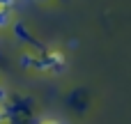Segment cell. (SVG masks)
Wrapping results in <instances>:
<instances>
[{
	"instance_id": "6da1fadb",
	"label": "cell",
	"mask_w": 131,
	"mask_h": 124,
	"mask_svg": "<svg viewBox=\"0 0 131 124\" xmlns=\"http://www.w3.org/2000/svg\"><path fill=\"white\" fill-rule=\"evenodd\" d=\"M9 21H12V12L9 9H0V28H5Z\"/></svg>"
},
{
	"instance_id": "3957f363",
	"label": "cell",
	"mask_w": 131,
	"mask_h": 124,
	"mask_svg": "<svg viewBox=\"0 0 131 124\" xmlns=\"http://www.w3.org/2000/svg\"><path fill=\"white\" fill-rule=\"evenodd\" d=\"M0 122H2V113H0Z\"/></svg>"
},
{
	"instance_id": "7a4b0ae2",
	"label": "cell",
	"mask_w": 131,
	"mask_h": 124,
	"mask_svg": "<svg viewBox=\"0 0 131 124\" xmlns=\"http://www.w3.org/2000/svg\"><path fill=\"white\" fill-rule=\"evenodd\" d=\"M5 97H7V92H5V90L0 87V101H5Z\"/></svg>"
}]
</instances>
